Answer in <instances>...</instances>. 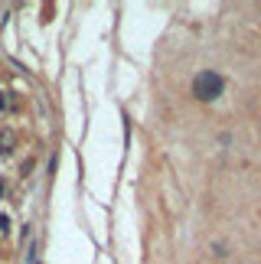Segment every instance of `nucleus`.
<instances>
[{
  "label": "nucleus",
  "instance_id": "1",
  "mask_svg": "<svg viewBox=\"0 0 261 264\" xmlns=\"http://www.w3.org/2000/svg\"><path fill=\"white\" fill-rule=\"evenodd\" d=\"M222 92H225V78L212 69L199 72V75L193 78V95H196L199 101H215V98H222Z\"/></svg>",
  "mask_w": 261,
  "mask_h": 264
},
{
  "label": "nucleus",
  "instance_id": "2",
  "mask_svg": "<svg viewBox=\"0 0 261 264\" xmlns=\"http://www.w3.org/2000/svg\"><path fill=\"white\" fill-rule=\"evenodd\" d=\"M7 228H10V222H7V215H0V235H7Z\"/></svg>",
  "mask_w": 261,
  "mask_h": 264
},
{
  "label": "nucleus",
  "instance_id": "3",
  "mask_svg": "<svg viewBox=\"0 0 261 264\" xmlns=\"http://www.w3.org/2000/svg\"><path fill=\"white\" fill-rule=\"evenodd\" d=\"M7 108V98H3V92H0V111Z\"/></svg>",
  "mask_w": 261,
  "mask_h": 264
},
{
  "label": "nucleus",
  "instance_id": "4",
  "mask_svg": "<svg viewBox=\"0 0 261 264\" xmlns=\"http://www.w3.org/2000/svg\"><path fill=\"white\" fill-rule=\"evenodd\" d=\"M0 196H3V179H0Z\"/></svg>",
  "mask_w": 261,
  "mask_h": 264
}]
</instances>
